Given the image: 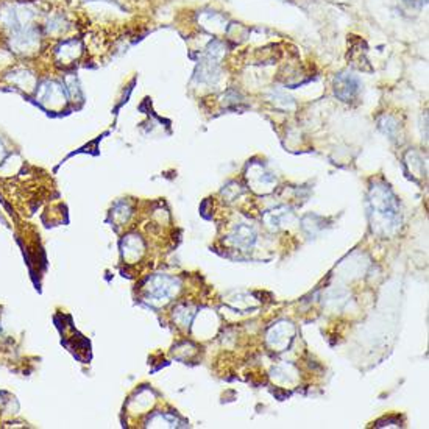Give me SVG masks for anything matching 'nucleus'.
Returning <instances> with one entry per match:
<instances>
[{"label": "nucleus", "mask_w": 429, "mask_h": 429, "mask_svg": "<svg viewBox=\"0 0 429 429\" xmlns=\"http://www.w3.org/2000/svg\"><path fill=\"white\" fill-rule=\"evenodd\" d=\"M197 314V306L182 303L178 305L175 309H173V318L179 324V327H189L192 323L194 317Z\"/></svg>", "instance_id": "6e6552de"}, {"label": "nucleus", "mask_w": 429, "mask_h": 429, "mask_svg": "<svg viewBox=\"0 0 429 429\" xmlns=\"http://www.w3.org/2000/svg\"><path fill=\"white\" fill-rule=\"evenodd\" d=\"M334 94L342 102H350L361 89V81L350 72H340L334 78Z\"/></svg>", "instance_id": "39448f33"}, {"label": "nucleus", "mask_w": 429, "mask_h": 429, "mask_svg": "<svg viewBox=\"0 0 429 429\" xmlns=\"http://www.w3.org/2000/svg\"><path fill=\"white\" fill-rule=\"evenodd\" d=\"M364 44H365L364 41L356 39V43H353V44L350 45V54H356V50H361ZM361 55H362V52H361V54H358V56H356V55H351V56H350V55H349V58L353 61V65L358 66V63H362Z\"/></svg>", "instance_id": "1a4fd4ad"}, {"label": "nucleus", "mask_w": 429, "mask_h": 429, "mask_svg": "<svg viewBox=\"0 0 429 429\" xmlns=\"http://www.w3.org/2000/svg\"><path fill=\"white\" fill-rule=\"evenodd\" d=\"M294 219V212L289 210L287 206H278L275 210H270L264 214V223L265 227L272 231H278L286 227L287 223H291Z\"/></svg>", "instance_id": "423d86ee"}, {"label": "nucleus", "mask_w": 429, "mask_h": 429, "mask_svg": "<svg viewBox=\"0 0 429 429\" xmlns=\"http://www.w3.org/2000/svg\"><path fill=\"white\" fill-rule=\"evenodd\" d=\"M178 278H172L167 275H156L148 281L147 286V300L155 306L166 305L167 301L173 298L179 291Z\"/></svg>", "instance_id": "f03ea898"}, {"label": "nucleus", "mask_w": 429, "mask_h": 429, "mask_svg": "<svg viewBox=\"0 0 429 429\" xmlns=\"http://www.w3.org/2000/svg\"><path fill=\"white\" fill-rule=\"evenodd\" d=\"M403 3L409 8H421L426 3V0H403Z\"/></svg>", "instance_id": "9d476101"}, {"label": "nucleus", "mask_w": 429, "mask_h": 429, "mask_svg": "<svg viewBox=\"0 0 429 429\" xmlns=\"http://www.w3.org/2000/svg\"><path fill=\"white\" fill-rule=\"evenodd\" d=\"M248 183L253 184L254 190H263V192H269L275 184V177L269 173L264 167L253 166L250 172H248Z\"/></svg>", "instance_id": "0eeeda50"}, {"label": "nucleus", "mask_w": 429, "mask_h": 429, "mask_svg": "<svg viewBox=\"0 0 429 429\" xmlns=\"http://www.w3.org/2000/svg\"><path fill=\"white\" fill-rule=\"evenodd\" d=\"M294 334H295V328L292 323L280 322L269 329L265 340H267V345L272 350L284 351L289 345H291Z\"/></svg>", "instance_id": "20e7f679"}, {"label": "nucleus", "mask_w": 429, "mask_h": 429, "mask_svg": "<svg viewBox=\"0 0 429 429\" xmlns=\"http://www.w3.org/2000/svg\"><path fill=\"white\" fill-rule=\"evenodd\" d=\"M368 217L375 234L390 237L402 225V212L397 197L389 186L376 183L368 192Z\"/></svg>", "instance_id": "f257e3e1"}, {"label": "nucleus", "mask_w": 429, "mask_h": 429, "mask_svg": "<svg viewBox=\"0 0 429 429\" xmlns=\"http://www.w3.org/2000/svg\"><path fill=\"white\" fill-rule=\"evenodd\" d=\"M258 241V233L252 225L248 223H237L233 227V230L230 231V234L227 237V242L230 245H233L234 248L241 252H248L256 245Z\"/></svg>", "instance_id": "7ed1b4c3"}]
</instances>
